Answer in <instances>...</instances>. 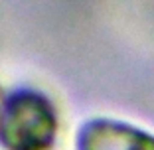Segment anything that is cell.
<instances>
[{"label":"cell","instance_id":"cell-1","mask_svg":"<svg viewBox=\"0 0 154 150\" xmlns=\"http://www.w3.org/2000/svg\"><path fill=\"white\" fill-rule=\"evenodd\" d=\"M57 134L51 101L30 89L14 91L0 107V144L6 150H50Z\"/></svg>","mask_w":154,"mask_h":150},{"label":"cell","instance_id":"cell-2","mask_svg":"<svg viewBox=\"0 0 154 150\" xmlns=\"http://www.w3.org/2000/svg\"><path fill=\"white\" fill-rule=\"evenodd\" d=\"M77 150H154V134L136 124L97 117L79 127Z\"/></svg>","mask_w":154,"mask_h":150}]
</instances>
